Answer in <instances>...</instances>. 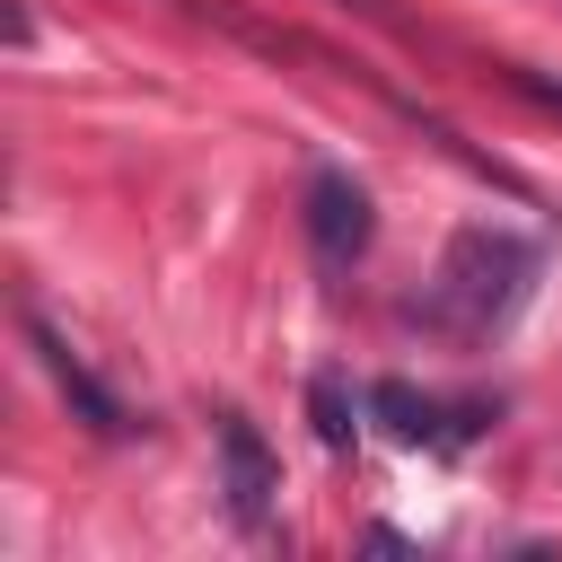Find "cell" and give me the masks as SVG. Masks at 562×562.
<instances>
[{"instance_id": "cell-5", "label": "cell", "mask_w": 562, "mask_h": 562, "mask_svg": "<svg viewBox=\"0 0 562 562\" xmlns=\"http://www.w3.org/2000/svg\"><path fill=\"white\" fill-rule=\"evenodd\" d=\"M26 342H35V360H44V378L61 386V404H70V422H79L88 439H123V430H132V413H123V395H114V386H105V378H97V369H88V360H79V351H70V342L53 334V325H44V316H26Z\"/></svg>"}, {"instance_id": "cell-3", "label": "cell", "mask_w": 562, "mask_h": 562, "mask_svg": "<svg viewBox=\"0 0 562 562\" xmlns=\"http://www.w3.org/2000/svg\"><path fill=\"white\" fill-rule=\"evenodd\" d=\"M299 228H307V255L316 272H351L378 237V211H369V184L351 167H316L307 176V202H299Z\"/></svg>"}, {"instance_id": "cell-1", "label": "cell", "mask_w": 562, "mask_h": 562, "mask_svg": "<svg viewBox=\"0 0 562 562\" xmlns=\"http://www.w3.org/2000/svg\"><path fill=\"white\" fill-rule=\"evenodd\" d=\"M527 290H536V246L518 228L474 220V228H457L439 246V263H430V281L413 299V325H430L439 342H492V334L518 325Z\"/></svg>"}, {"instance_id": "cell-2", "label": "cell", "mask_w": 562, "mask_h": 562, "mask_svg": "<svg viewBox=\"0 0 562 562\" xmlns=\"http://www.w3.org/2000/svg\"><path fill=\"white\" fill-rule=\"evenodd\" d=\"M369 422H386V439H404V448H439V457H457V448H474V439L501 422V395H465V404H448V395H422L413 378H378V386H369Z\"/></svg>"}, {"instance_id": "cell-6", "label": "cell", "mask_w": 562, "mask_h": 562, "mask_svg": "<svg viewBox=\"0 0 562 562\" xmlns=\"http://www.w3.org/2000/svg\"><path fill=\"white\" fill-rule=\"evenodd\" d=\"M307 422H316V439L342 457V448L360 439V395H351L334 369H316V378H307Z\"/></svg>"}, {"instance_id": "cell-4", "label": "cell", "mask_w": 562, "mask_h": 562, "mask_svg": "<svg viewBox=\"0 0 562 562\" xmlns=\"http://www.w3.org/2000/svg\"><path fill=\"white\" fill-rule=\"evenodd\" d=\"M220 492H228V518H237L246 536L272 527L281 465H272V448H263V430H255L246 413H220Z\"/></svg>"}]
</instances>
